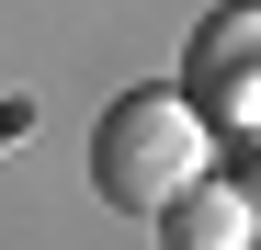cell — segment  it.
I'll list each match as a JSON object with an SVG mask.
<instances>
[{
	"instance_id": "6da1fadb",
	"label": "cell",
	"mask_w": 261,
	"mask_h": 250,
	"mask_svg": "<svg viewBox=\"0 0 261 250\" xmlns=\"http://www.w3.org/2000/svg\"><path fill=\"white\" fill-rule=\"evenodd\" d=\"M91 182L125 205V216H159L182 182H204V114L182 91H125L91 125Z\"/></svg>"
},
{
	"instance_id": "7a4b0ae2",
	"label": "cell",
	"mask_w": 261,
	"mask_h": 250,
	"mask_svg": "<svg viewBox=\"0 0 261 250\" xmlns=\"http://www.w3.org/2000/svg\"><path fill=\"white\" fill-rule=\"evenodd\" d=\"M193 114H227V125H261V12H204L193 34Z\"/></svg>"
},
{
	"instance_id": "3957f363",
	"label": "cell",
	"mask_w": 261,
	"mask_h": 250,
	"mask_svg": "<svg viewBox=\"0 0 261 250\" xmlns=\"http://www.w3.org/2000/svg\"><path fill=\"white\" fill-rule=\"evenodd\" d=\"M159 228H170V250H250L261 216H250V193H239V182H216V171H204V182H182V193L159 205Z\"/></svg>"
},
{
	"instance_id": "277c9868",
	"label": "cell",
	"mask_w": 261,
	"mask_h": 250,
	"mask_svg": "<svg viewBox=\"0 0 261 250\" xmlns=\"http://www.w3.org/2000/svg\"><path fill=\"white\" fill-rule=\"evenodd\" d=\"M250 182H261V148H250ZM250 216H261V193H250Z\"/></svg>"
}]
</instances>
